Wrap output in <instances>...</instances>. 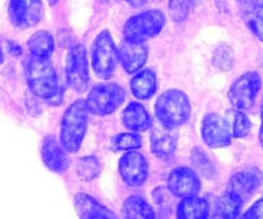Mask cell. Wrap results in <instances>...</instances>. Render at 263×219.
<instances>
[{"label": "cell", "mask_w": 263, "mask_h": 219, "mask_svg": "<svg viewBox=\"0 0 263 219\" xmlns=\"http://www.w3.org/2000/svg\"><path fill=\"white\" fill-rule=\"evenodd\" d=\"M26 82L36 97L48 102L61 99L60 83L49 57L31 56L26 65Z\"/></svg>", "instance_id": "obj_1"}, {"label": "cell", "mask_w": 263, "mask_h": 219, "mask_svg": "<svg viewBox=\"0 0 263 219\" xmlns=\"http://www.w3.org/2000/svg\"><path fill=\"white\" fill-rule=\"evenodd\" d=\"M87 101L78 99L65 111L61 122L60 142L62 147L69 152L79 151L88 127Z\"/></svg>", "instance_id": "obj_2"}, {"label": "cell", "mask_w": 263, "mask_h": 219, "mask_svg": "<svg viewBox=\"0 0 263 219\" xmlns=\"http://www.w3.org/2000/svg\"><path fill=\"white\" fill-rule=\"evenodd\" d=\"M156 119L168 127L184 124L191 115V103L186 93L179 89H169L155 103Z\"/></svg>", "instance_id": "obj_3"}, {"label": "cell", "mask_w": 263, "mask_h": 219, "mask_svg": "<svg viewBox=\"0 0 263 219\" xmlns=\"http://www.w3.org/2000/svg\"><path fill=\"white\" fill-rule=\"evenodd\" d=\"M165 25V16L161 11L153 9L133 16L125 22L123 30L124 40L130 43H145L160 34Z\"/></svg>", "instance_id": "obj_4"}, {"label": "cell", "mask_w": 263, "mask_h": 219, "mask_svg": "<svg viewBox=\"0 0 263 219\" xmlns=\"http://www.w3.org/2000/svg\"><path fill=\"white\" fill-rule=\"evenodd\" d=\"M125 98V90L116 83L97 84L88 94V110L97 116H106L116 111L123 105Z\"/></svg>", "instance_id": "obj_5"}, {"label": "cell", "mask_w": 263, "mask_h": 219, "mask_svg": "<svg viewBox=\"0 0 263 219\" xmlns=\"http://www.w3.org/2000/svg\"><path fill=\"white\" fill-rule=\"evenodd\" d=\"M119 61L118 48L114 44L108 30H103L95 39L92 45V67L101 79H110Z\"/></svg>", "instance_id": "obj_6"}, {"label": "cell", "mask_w": 263, "mask_h": 219, "mask_svg": "<svg viewBox=\"0 0 263 219\" xmlns=\"http://www.w3.org/2000/svg\"><path fill=\"white\" fill-rule=\"evenodd\" d=\"M66 76L69 85L77 92H85L89 88V64L87 58V48L82 43L70 47L66 58Z\"/></svg>", "instance_id": "obj_7"}, {"label": "cell", "mask_w": 263, "mask_h": 219, "mask_svg": "<svg viewBox=\"0 0 263 219\" xmlns=\"http://www.w3.org/2000/svg\"><path fill=\"white\" fill-rule=\"evenodd\" d=\"M262 87V79L258 72H247L241 75L229 90V99L237 110H249L253 107Z\"/></svg>", "instance_id": "obj_8"}, {"label": "cell", "mask_w": 263, "mask_h": 219, "mask_svg": "<svg viewBox=\"0 0 263 219\" xmlns=\"http://www.w3.org/2000/svg\"><path fill=\"white\" fill-rule=\"evenodd\" d=\"M8 12L12 24L25 30L39 24L44 8L42 0H9Z\"/></svg>", "instance_id": "obj_9"}, {"label": "cell", "mask_w": 263, "mask_h": 219, "mask_svg": "<svg viewBox=\"0 0 263 219\" xmlns=\"http://www.w3.org/2000/svg\"><path fill=\"white\" fill-rule=\"evenodd\" d=\"M119 172L124 182L132 187L142 186L147 180L148 164L142 153L128 151L119 163Z\"/></svg>", "instance_id": "obj_10"}, {"label": "cell", "mask_w": 263, "mask_h": 219, "mask_svg": "<svg viewBox=\"0 0 263 219\" xmlns=\"http://www.w3.org/2000/svg\"><path fill=\"white\" fill-rule=\"evenodd\" d=\"M201 137L206 146L212 148H222L231 145L232 135L226 119L221 115L208 114L201 124Z\"/></svg>", "instance_id": "obj_11"}, {"label": "cell", "mask_w": 263, "mask_h": 219, "mask_svg": "<svg viewBox=\"0 0 263 219\" xmlns=\"http://www.w3.org/2000/svg\"><path fill=\"white\" fill-rule=\"evenodd\" d=\"M177 141V127H168L159 120L151 124V150L159 158L169 160L176 152Z\"/></svg>", "instance_id": "obj_12"}, {"label": "cell", "mask_w": 263, "mask_h": 219, "mask_svg": "<svg viewBox=\"0 0 263 219\" xmlns=\"http://www.w3.org/2000/svg\"><path fill=\"white\" fill-rule=\"evenodd\" d=\"M200 187V181L195 174L194 170H191L190 168H177L169 174L168 188L177 197L183 198L197 195Z\"/></svg>", "instance_id": "obj_13"}, {"label": "cell", "mask_w": 263, "mask_h": 219, "mask_svg": "<svg viewBox=\"0 0 263 219\" xmlns=\"http://www.w3.org/2000/svg\"><path fill=\"white\" fill-rule=\"evenodd\" d=\"M262 173L255 168L240 170L232 175L226 191L240 196L245 201L252 197L253 193L259 188V186L262 185Z\"/></svg>", "instance_id": "obj_14"}, {"label": "cell", "mask_w": 263, "mask_h": 219, "mask_svg": "<svg viewBox=\"0 0 263 219\" xmlns=\"http://www.w3.org/2000/svg\"><path fill=\"white\" fill-rule=\"evenodd\" d=\"M147 47L145 43H130L124 40L118 48V57L126 72H137L147 59Z\"/></svg>", "instance_id": "obj_15"}, {"label": "cell", "mask_w": 263, "mask_h": 219, "mask_svg": "<svg viewBox=\"0 0 263 219\" xmlns=\"http://www.w3.org/2000/svg\"><path fill=\"white\" fill-rule=\"evenodd\" d=\"M65 148L62 145H58L57 140L53 135H48L43 141L42 157L45 167L54 173H63L67 169V156H66Z\"/></svg>", "instance_id": "obj_16"}, {"label": "cell", "mask_w": 263, "mask_h": 219, "mask_svg": "<svg viewBox=\"0 0 263 219\" xmlns=\"http://www.w3.org/2000/svg\"><path fill=\"white\" fill-rule=\"evenodd\" d=\"M74 206L78 215L84 219L116 218L115 214L103 206L100 201L84 192H79L74 197Z\"/></svg>", "instance_id": "obj_17"}, {"label": "cell", "mask_w": 263, "mask_h": 219, "mask_svg": "<svg viewBox=\"0 0 263 219\" xmlns=\"http://www.w3.org/2000/svg\"><path fill=\"white\" fill-rule=\"evenodd\" d=\"M239 7L247 26L263 42V0H239Z\"/></svg>", "instance_id": "obj_18"}, {"label": "cell", "mask_w": 263, "mask_h": 219, "mask_svg": "<svg viewBox=\"0 0 263 219\" xmlns=\"http://www.w3.org/2000/svg\"><path fill=\"white\" fill-rule=\"evenodd\" d=\"M121 122L133 132H145L150 129L153 124V119L145 107L138 102H132L126 106V108L121 114Z\"/></svg>", "instance_id": "obj_19"}, {"label": "cell", "mask_w": 263, "mask_h": 219, "mask_svg": "<svg viewBox=\"0 0 263 219\" xmlns=\"http://www.w3.org/2000/svg\"><path fill=\"white\" fill-rule=\"evenodd\" d=\"M211 213V205L205 198L190 196L183 197L177 206V216L179 219H205Z\"/></svg>", "instance_id": "obj_20"}, {"label": "cell", "mask_w": 263, "mask_h": 219, "mask_svg": "<svg viewBox=\"0 0 263 219\" xmlns=\"http://www.w3.org/2000/svg\"><path fill=\"white\" fill-rule=\"evenodd\" d=\"M156 87V74L151 69L141 70L130 82L132 93L138 99H150L155 94Z\"/></svg>", "instance_id": "obj_21"}, {"label": "cell", "mask_w": 263, "mask_h": 219, "mask_svg": "<svg viewBox=\"0 0 263 219\" xmlns=\"http://www.w3.org/2000/svg\"><path fill=\"white\" fill-rule=\"evenodd\" d=\"M244 205V200L232 192H224L216 198L213 213L216 218L235 219L240 215Z\"/></svg>", "instance_id": "obj_22"}, {"label": "cell", "mask_w": 263, "mask_h": 219, "mask_svg": "<svg viewBox=\"0 0 263 219\" xmlns=\"http://www.w3.org/2000/svg\"><path fill=\"white\" fill-rule=\"evenodd\" d=\"M123 215L128 219H153L155 211L143 197L130 196L123 205Z\"/></svg>", "instance_id": "obj_23"}, {"label": "cell", "mask_w": 263, "mask_h": 219, "mask_svg": "<svg viewBox=\"0 0 263 219\" xmlns=\"http://www.w3.org/2000/svg\"><path fill=\"white\" fill-rule=\"evenodd\" d=\"M27 47L31 52V56L50 57L54 49V40L52 35L45 30L37 31L27 42Z\"/></svg>", "instance_id": "obj_24"}, {"label": "cell", "mask_w": 263, "mask_h": 219, "mask_svg": "<svg viewBox=\"0 0 263 219\" xmlns=\"http://www.w3.org/2000/svg\"><path fill=\"white\" fill-rule=\"evenodd\" d=\"M227 125L230 128L232 138H244L247 137L252 129V124H250L249 119L241 110H229L224 115Z\"/></svg>", "instance_id": "obj_25"}, {"label": "cell", "mask_w": 263, "mask_h": 219, "mask_svg": "<svg viewBox=\"0 0 263 219\" xmlns=\"http://www.w3.org/2000/svg\"><path fill=\"white\" fill-rule=\"evenodd\" d=\"M142 137L138 133H120L111 141V147L115 151H132L142 147Z\"/></svg>", "instance_id": "obj_26"}, {"label": "cell", "mask_w": 263, "mask_h": 219, "mask_svg": "<svg viewBox=\"0 0 263 219\" xmlns=\"http://www.w3.org/2000/svg\"><path fill=\"white\" fill-rule=\"evenodd\" d=\"M101 172V164L95 156H85L78 163V173L85 181H90L97 177Z\"/></svg>", "instance_id": "obj_27"}, {"label": "cell", "mask_w": 263, "mask_h": 219, "mask_svg": "<svg viewBox=\"0 0 263 219\" xmlns=\"http://www.w3.org/2000/svg\"><path fill=\"white\" fill-rule=\"evenodd\" d=\"M192 0H169V13L176 22H182L189 16Z\"/></svg>", "instance_id": "obj_28"}, {"label": "cell", "mask_w": 263, "mask_h": 219, "mask_svg": "<svg viewBox=\"0 0 263 219\" xmlns=\"http://www.w3.org/2000/svg\"><path fill=\"white\" fill-rule=\"evenodd\" d=\"M213 64L222 71H227L234 64V52L229 47H219L213 54Z\"/></svg>", "instance_id": "obj_29"}, {"label": "cell", "mask_w": 263, "mask_h": 219, "mask_svg": "<svg viewBox=\"0 0 263 219\" xmlns=\"http://www.w3.org/2000/svg\"><path fill=\"white\" fill-rule=\"evenodd\" d=\"M192 163L196 165V168L200 170L201 174L206 175L208 177L209 173H213V167H212L211 161L206 158V156L204 153H201L200 151L196 150L192 153Z\"/></svg>", "instance_id": "obj_30"}, {"label": "cell", "mask_w": 263, "mask_h": 219, "mask_svg": "<svg viewBox=\"0 0 263 219\" xmlns=\"http://www.w3.org/2000/svg\"><path fill=\"white\" fill-rule=\"evenodd\" d=\"M244 219H263V198L250 206L249 210L242 215Z\"/></svg>", "instance_id": "obj_31"}, {"label": "cell", "mask_w": 263, "mask_h": 219, "mask_svg": "<svg viewBox=\"0 0 263 219\" xmlns=\"http://www.w3.org/2000/svg\"><path fill=\"white\" fill-rule=\"evenodd\" d=\"M260 120H262V124H260V130H259V142L263 148V97H262V101H260Z\"/></svg>", "instance_id": "obj_32"}, {"label": "cell", "mask_w": 263, "mask_h": 219, "mask_svg": "<svg viewBox=\"0 0 263 219\" xmlns=\"http://www.w3.org/2000/svg\"><path fill=\"white\" fill-rule=\"evenodd\" d=\"M125 2L128 4H130L132 7H135V8H138V7L145 6L147 0H125Z\"/></svg>", "instance_id": "obj_33"}, {"label": "cell", "mask_w": 263, "mask_h": 219, "mask_svg": "<svg viewBox=\"0 0 263 219\" xmlns=\"http://www.w3.org/2000/svg\"><path fill=\"white\" fill-rule=\"evenodd\" d=\"M3 62V53H2V49H0V64Z\"/></svg>", "instance_id": "obj_34"}, {"label": "cell", "mask_w": 263, "mask_h": 219, "mask_svg": "<svg viewBox=\"0 0 263 219\" xmlns=\"http://www.w3.org/2000/svg\"><path fill=\"white\" fill-rule=\"evenodd\" d=\"M55 2H57V0H49V3H50V4H54Z\"/></svg>", "instance_id": "obj_35"}]
</instances>
